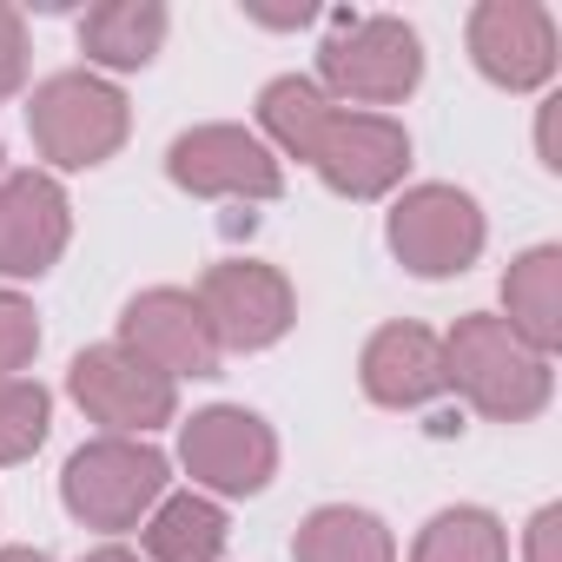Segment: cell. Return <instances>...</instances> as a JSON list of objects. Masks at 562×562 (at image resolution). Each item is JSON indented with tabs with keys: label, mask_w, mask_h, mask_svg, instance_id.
Masks as SVG:
<instances>
[{
	"label": "cell",
	"mask_w": 562,
	"mask_h": 562,
	"mask_svg": "<svg viewBox=\"0 0 562 562\" xmlns=\"http://www.w3.org/2000/svg\"><path fill=\"white\" fill-rule=\"evenodd\" d=\"M443 378L470 397V411H483L496 424H522V417H536L549 404V358L529 351L490 312H470L443 338Z\"/></svg>",
	"instance_id": "6da1fadb"
},
{
	"label": "cell",
	"mask_w": 562,
	"mask_h": 562,
	"mask_svg": "<svg viewBox=\"0 0 562 562\" xmlns=\"http://www.w3.org/2000/svg\"><path fill=\"white\" fill-rule=\"evenodd\" d=\"M318 74L338 100L371 113V106L404 100L424 80V41H417V27H404L391 14H358V21L345 14L338 34L318 47Z\"/></svg>",
	"instance_id": "7a4b0ae2"
},
{
	"label": "cell",
	"mask_w": 562,
	"mask_h": 562,
	"mask_svg": "<svg viewBox=\"0 0 562 562\" xmlns=\"http://www.w3.org/2000/svg\"><path fill=\"white\" fill-rule=\"evenodd\" d=\"M27 133H34L41 159H54L67 172L106 166L126 146V93L100 74H54L27 100Z\"/></svg>",
	"instance_id": "3957f363"
},
{
	"label": "cell",
	"mask_w": 562,
	"mask_h": 562,
	"mask_svg": "<svg viewBox=\"0 0 562 562\" xmlns=\"http://www.w3.org/2000/svg\"><path fill=\"white\" fill-rule=\"evenodd\" d=\"M166 457L139 437H93L67 457L60 496L87 529H133L166 496Z\"/></svg>",
	"instance_id": "277c9868"
},
{
	"label": "cell",
	"mask_w": 562,
	"mask_h": 562,
	"mask_svg": "<svg viewBox=\"0 0 562 562\" xmlns=\"http://www.w3.org/2000/svg\"><path fill=\"white\" fill-rule=\"evenodd\" d=\"M192 299H199V312H205L218 351H265V345L285 338L292 318H299V299H292V285H285V271H271V265H258V258H225V265H212L205 285H199Z\"/></svg>",
	"instance_id": "5b68a950"
},
{
	"label": "cell",
	"mask_w": 562,
	"mask_h": 562,
	"mask_svg": "<svg viewBox=\"0 0 562 562\" xmlns=\"http://www.w3.org/2000/svg\"><path fill=\"white\" fill-rule=\"evenodd\" d=\"M67 384H74L80 411H87L93 424H106V437H146V430L172 424V404H179L172 378L153 371L146 358H133L126 345H93V351H80L74 371H67Z\"/></svg>",
	"instance_id": "8992f818"
},
{
	"label": "cell",
	"mask_w": 562,
	"mask_h": 562,
	"mask_svg": "<svg viewBox=\"0 0 562 562\" xmlns=\"http://www.w3.org/2000/svg\"><path fill=\"white\" fill-rule=\"evenodd\" d=\"M391 251L417 278L470 271L476 251H483V212H476V199L457 192V186H417V192H404L397 212H391Z\"/></svg>",
	"instance_id": "52a82bcc"
},
{
	"label": "cell",
	"mask_w": 562,
	"mask_h": 562,
	"mask_svg": "<svg viewBox=\"0 0 562 562\" xmlns=\"http://www.w3.org/2000/svg\"><path fill=\"white\" fill-rule=\"evenodd\" d=\"M172 186L199 192V199H278L285 172H278L271 146L245 126H192L172 139L166 153Z\"/></svg>",
	"instance_id": "ba28073f"
},
{
	"label": "cell",
	"mask_w": 562,
	"mask_h": 562,
	"mask_svg": "<svg viewBox=\"0 0 562 562\" xmlns=\"http://www.w3.org/2000/svg\"><path fill=\"white\" fill-rule=\"evenodd\" d=\"M179 457H186L192 483H205L218 496H251L278 470V437L265 430V417H251L238 404H212L186 424Z\"/></svg>",
	"instance_id": "9c48e42d"
},
{
	"label": "cell",
	"mask_w": 562,
	"mask_h": 562,
	"mask_svg": "<svg viewBox=\"0 0 562 562\" xmlns=\"http://www.w3.org/2000/svg\"><path fill=\"white\" fill-rule=\"evenodd\" d=\"M470 60L483 80L529 93L555 74V21L536 0H483L470 14Z\"/></svg>",
	"instance_id": "30bf717a"
},
{
	"label": "cell",
	"mask_w": 562,
	"mask_h": 562,
	"mask_svg": "<svg viewBox=\"0 0 562 562\" xmlns=\"http://www.w3.org/2000/svg\"><path fill=\"white\" fill-rule=\"evenodd\" d=\"M312 166H318V179L331 186V192H345V199H378V192H391L397 179H404V166H411V133L391 120V113H331V126H325V139H318V153H312Z\"/></svg>",
	"instance_id": "8fae6325"
},
{
	"label": "cell",
	"mask_w": 562,
	"mask_h": 562,
	"mask_svg": "<svg viewBox=\"0 0 562 562\" xmlns=\"http://www.w3.org/2000/svg\"><path fill=\"white\" fill-rule=\"evenodd\" d=\"M120 345H126L133 358H146L153 371H166V378H212V371H218V338H212L199 299H192V292H172V285L139 292V299L126 305Z\"/></svg>",
	"instance_id": "7c38bea8"
},
{
	"label": "cell",
	"mask_w": 562,
	"mask_h": 562,
	"mask_svg": "<svg viewBox=\"0 0 562 562\" xmlns=\"http://www.w3.org/2000/svg\"><path fill=\"white\" fill-rule=\"evenodd\" d=\"M67 192L54 172H8L0 179V278H41L67 251Z\"/></svg>",
	"instance_id": "4fadbf2b"
},
{
	"label": "cell",
	"mask_w": 562,
	"mask_h": 562,
	"mask_svg": "<svg viewBox=\"0 0 562 562\" xmlns=\"http://www.w3.org/2000/svg\"><path fill=\"white\" fill-rule=\"evenodd\" d=\"M358 378H364V397H371V404H384V411H417V404H430V397L450 391V378H443V338L424 331V325H384V331L364 345Z\"/></svg>",
	"instance_id": "5bb4252c"
},
{
	"label": "cell",
	"mask_w": 562,
	"mask_h": 562,
	"mask_svg": "<svg viewBox=\"0 0 562 562\" xmlns=\"http://www.w3.org/2000/svg\"><path fill=\"white\" fill-rule=\"evenodd\" d=\"M503 325L529 345V351H555L562 345V251L536 245L509 265L503 278Z\"/></svg>",
	"instance_id": "9a60e30c"
},
{
	"label": "cell",
	"mask_w": 562,
	"mask_h": 562,
	"mask_svg": "<svg viewBox=\"0 0 562 562\" xmlns=\"http://www.w3.org/2000/svg\"><path fill=\"white\" fill-rule=\"evenodd\" d=\"M166 47V8L159 0H100L80 14V54L93 67L133 74Z\"/></svg>",
	"instance_id": "2e32d148"
},
{
	"label": "cell",
	"mask_w": 562,
	"mask_h": 562,
	"mask_svg": "<svg viewBox=\"0 0 562 562\" xmlns=\"http://www.w3.org/2000/svg\"><path fill=\"white\" fill-rule=\"evenodd\" d=\"M225 509L199 490L186 496H159L146 516V555L153 562H218L225 555Z\"/></svg>",
	"instance_id": "e0dca14e"
},
{
	"label": "cell",
	"mask_w": 562,
	"mask_h": 562,
	"mask_svg": "<svg viewBox=\"0 0 562 562\" xmlns=\"http://www.w3.org/2000/svg\"><path fill=\"white\" fill-rule=\"evenodd\" d=\"M292 562H397V542H391V529L371 509L325 503V509H312L299 522Z\"/></svg>",
	"instance_id": "ac0fdd59"
},
{
	"label": "cell",
	"mask_w": 562,
	"mask_h": 562,
	"mask_svg": "<svg viewBox=\"0 0 562 562\" xmlns=\"http://www.w3.org/2000/svg\"><path fill=\"white\" fill-rule=\"evenodd\" d=\"M331 113H338V100H331L318 80H299V74L271 80V87L258 93V126H265L278 146H285L292 159H312V153H318Z\"/></svg>",
	"instance_id": "d6986e66"
},
{
	"label": "cell",
	"mask_w": 562,
	"mask_h": 562,
	"mask_svg": "<svg viewBox=\"0 0 562 562\" xmlns=\"http://www.w3.org/2000/svg\"><path fill=\"white\" fill-rule=\"evenodd\" d=\"M411 562H509V542L490 509H443L424 522Z\"/></svg>",
	"instance_id": "ffe728a7"
},
{
	"label": "cell",
	"mask_w": 562,
	"mask_h": 562,
	"mask_svg": "<svg viewBox=\"0 0 562 562\" xmlns=\"http://www.w3.org/2000/svg\"><path fill=\"white\" fill-rule=\"evenodd\" d=\"M54 397L34 378H0V463H21L47 443Z\"/></svg>",
	"instance_id": "44dd1931"
},
{
	"label": "cell",
	"mask_w": 562,
	"mask_h": 562,
	"mask_svg": "<svg viewBox=\"0 0 562 562\" xmlns=\"http://www.w3.org/2000/svg\"><path fill=\"white\" fill-rule=\"evenodd\" d=\"M34 351H41V318H34V305H27L21 292L0 285V378H21V371L34 364Z\"/></svg>",
	"instance_id": "7402d4cb"
},
{
	"label": "cell",
	"mask_w": 562,
	"mask_h": 562,
	"mask_svg": "<svg viewBox=\"0 0 562 562\" xmlns=\"http://www.w3.org/2000/svg\"><path fill=\"white\" fill-rule=\"evenodd\" d=\"M21 80H27V21L0 8V100L21 93Z\"/></svg>",
	"instance_id": "603a6c76"
},
{
	"label": "cell",
	"mask_w": 562,
	"mask_h": 562,
	"mask_svg": "<svg viewBox=\"0 0 562 562\" xmlns=\"http://www.w3.org/2000/svg\"><path fill=\"white\" fill-rule=\"evenodd\" d=\"M529 562H562V509H536L529 522Z\"/></svg>",
	"instance_id": "cb8c5ba5"
},
{
	"label": "cell",
	"mask_w": 562,
	"mask_h": 562,
	"mask_svg": "<svg viewBox=\"0 0 562 562\" xmlns=\"http://www.w3.org/2000/svg\"><path fill=\"white\" fill-rule=\"evenodd\" d=\"M555 126H562V100H549V106H542V133H536V146H542V166H549V172H562V159H555Z\"/></svg>",
	"instance_id": "d4e9b609"
},
{
	"label": "cell",
	"mask_w": 562,
	"mask_h": 562,
	"mask_svg": "<svg viewBox=\"0 0 562 562\" xmlns=\"http://www.w3.org/2000/svg\"><path fill=\"white\" fill-rule=\"evenodd\" d=\"M80 562H139L133 549H120V542H106V549H93V555H80Z\"/></svg>",
	"instance_id": "484cf974"
},
{
	"label": "cell",
	"mask_w": 562,
	"mask_h": 562,
	"mask_svg": "<svg viewBox=\"0 0 562 562\" xmlns=\"http://www.w3.org/2000/svg\"><path fill=\"white\" fill-rule=\"evenodd\" d=\"M0 562H54L47 549H0Z\"/></svg>",
	"instance_id": "4316f807"
}]
</instances>
